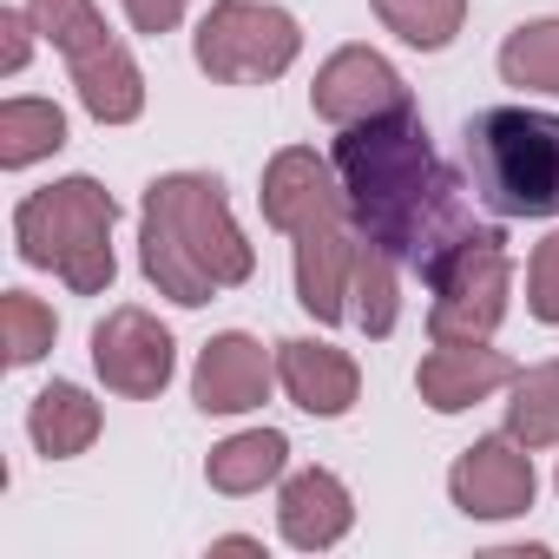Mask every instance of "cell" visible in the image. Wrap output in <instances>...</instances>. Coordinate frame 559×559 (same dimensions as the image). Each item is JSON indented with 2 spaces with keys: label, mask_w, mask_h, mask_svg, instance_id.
Masks as SVG:
<instances>
[{
  "label": "cell",
  "mask_w": 559,
  "mask_h": 559,
  "mask_svg": "<svg viewBox=\"0 0 559 559\" xmlns=\"http://www.w3.org/2000/svg\"><path fill=\"white\" fill-rule=\"evenodd\" d=\"M126 14H132V27H139V34H152V40H158V34H171V27L185 21V0H126Z\"/></svg>",
  "instance_id": "cell-26"
},
{
  "label": "cell",
  "mask_w": 559,
  "mask_h": 559,
  "mask_svg": "<svg viewBox=\"0 0 559 559\" xmlns=\"http://www.w3.org/2000/svg\"><path fill=\"white\" fill-rule=\"evenodd\" d=\"M507 435L520 448H552L559 441V362L513 376V402H507Z\"/></svg>",
  "instance_id": "cell-21"
},
{
  "label": "cell",
  "mask_w": 559,
  "mask_h": 559,
  "mask_svg": "<svg viewBox=\"0 0 559 559\" xmlns=\"http://www.w3.org/2000/svg\"><path fill=\"white\" fill-rule=\"evenodd\" d=\"M171 362H178L171 356V330L152 310H139V304L106 310V323L93 330V369H99V382L112 395H132V402L158 395L171 382Z\"/></svg>",
  "instance_id": "cell-8"
},
{
  "label": "cell",
  "mask_w": 559,
  "mask_h": 559,
  "mask_svg": "<svg viewBox=\"0 0 559 559\" xmlns=\"http://www.w3.org/2000/svg\"><path fill=\"white\" fill-rule=\"evenodd\" d=\"M276 376H284V389H290V402H297L304 415H323V421L349 415L356 395H362L356 362H349L343 349H330V343H310V336L276 343Z\"/></svg>",
  "instance_id": "cell-15"
},
{
  "label": "cell",
  "mask_w": 559,
  "mask_h": 559,
  "mask_svg": "<svg viewBox=\"0 0 559 559\" xmlns=\"http://www.w3.org/2000/svg\"><path fill=\"white\" fill-rule=\"evenodd\" d=\"M297 53H304L297 14L263 8V0H211V14L198 21V67L217 86H263L290 73Z\"/></svg>",
  "instance_id": "cell-7"
},
{
  "label": "cell",
  "mask_w": 559,
  "mask_h": 559,
  "mask_svg": "<svg viewBox=\"0 0 559 559\" xmlns=\"http://www.w3.org/2000/svg\"><path fill=\"white\" fill-rule=\"evenodd\" d=\"M513 376L520 369L487 343H435L421 356V369H415V389H421V402L435 415H461V408L487 402L493 389H513Z\"/></svg>",
  "instance_id": "cell-12"
},
{
  "label": "cell",
  "mask_w": 559,
  "mask_h": 559,
  "mask_svg": "<svg viewBox=\"0 0 559 559\" xmlns=\"http://www.w3.org/2000/svg\"><path fill=\"white\" fill-rule=\"evenodd\" d=\"M191 395L204 415H243L270 395V356L257 336L243 330H224L198 349V376H191Z\"/></svg>",
  "instance_id": "cell-13"
},
{
  "label": "cell",
  "mask_w": 559,
  "mask_h": 559,
  "mask_svg": "<svg viewBox=\"0 0 559 559\" xmlns=\"http://www.w3.org/2000/svg\"><path fill=\"white\" fill-rule=\"evenodd\" d=\"M284 461H290V441L276 435V428H243V435H230V441L211 448L204 480L217 493H257V487H270L276 474H284Z\"/></svg>",
  "instance_id": "cell-18"
},
{
  "label": "cell",
  "mask_w": 559,
  "mask_h": 559,
  "mask_svg": "<svg viewBox=\"0 0 559 559\" xmlns=\"http://www.w3.org/2000/svg\"><path fill=\"white\" fill-rule=\"evenodd\" d=\"M27 435H34V448L47 461H73V454H86L99 441V402L86 389H73V382H53V389L34 395Z\"/></svg>",
  "instance_id": "cell-17"
},
{
  "label": "cell",
  "mask_w": 559,
  "mask_h": 559,
  "mask_svg": "<svg viewBox=\"0 0 559 559\" xmlns=\"http://www.w3.org/2000/svg\"><path fill=\"white\" fill-rule=\"evenodd\" d=\"M60 145H67V112L53 99H8L0 106V165L8 171L53 158Z\"/></svg>",
  "instance_id": "cell-19"
},
{
  "label": "cell",
  "mask_w": 559,
  "mask_h": 559,
  "mask_svg": "<svg viewBox=\"0 0 559 559\" xmlns=\"http://www.w3.org/2000/svg\"><path fill=\"white\" fill-rule=\"evenodd\" d=\"M139 263L158 284V297L198 310L230 284H250V243L230 217V198L217 178L204 171H171L145 185V211H139Z\"/></svg>",
  "instance_id": "cell-2"
},
{
  "label": "cell",
  "mask_w": 559,
  "mask_h": 559,
  "mask_svg": "<svg viewBox=\"0 0 559 559\" xmlns=\"http://www.w3.org/2000/svg\"><path fill=\"white\" fill-rule=\"evenodd\" d=\"M507 284H513V263H507V237L493 224L461 230V243L428 270V330L435 343H487L507 317Z\"/></svg>",
  "instance_id": "cell-6"
},
{
  "label": "cell",
  "mask_w": 559,
  "mask_h": 559,
  "mask_svg": "<svg viewBox=\"0 0 559 559\" xmlns=\"http://www.w3.org/2000/svg\"><path fill=\"white\" fill-rule=\"evenodd\" d=\"M533 448H520L513 435H487L474 448H461V461L448 467V493L467 520H513L533 507Z\"/></svg>",
  "instance_id": "cell-9"
},
{
  "label": "cell",
  "mask_w": 559,
  "mask_h": 559,
  "mask_svg": "<svg viewBox=\"0 0 559 559\" xmlns=\"http://www.w3.org/2000/svg\"><path fill=\"white\" fill-rule=\"evenodd\" d=\"M310 99H317V112H323L330 126H362V119L408 112V80H402L376 47H343V53L323 60Z\"/></svg>",
  "instance_id": "cell-11"
},
{
  "label": "cell",
  "mask_w": 559,
  "mask_h": 559,
  "mask_svg": "<svg viewBox=\"0 0 559 559\" xmlns=\"http://www.w3.org/2000/svg\"><path fill=\"white\" fill-rule=\"evenodd\" d=\"M276 520H284L290 546L323 552V546H336L356 526V500H349V487L330 467H304V474L284 480V493H276Z\"/></svg>",
  "instance_id": "cell-16"
},
{
  "label": "cell",
  "mask_w": 559,
  "mask_h": 559,
  "mask_svg": "<svg viewBox=\"0 0 559 559\" xmlns=\"http://www.w3.org/2000/svg\"><path fill=\"white\" fill-rule=\"evenodd\" d=\"M112 224H119V198L93 178H60L34 198H21L14 211V243L34 270H60L67 290L99 297L112 284Z\"/></svg>",
  "instance_id": "cell-4"
},
{
  "label": "cell",
  "mask_w": 559,
  "mask_h": 559,
  "mask_svg": "<svg viewBox=\"0 0 559 559\" xmlns=\"http://www.w3.org/2000/svg\"><path fill=\"white\" fill-rule=\"evenodd\" d=\"M257 204H263V224L284 230V237H297L310 224H330V217H349V198H343L336 165H323L310 145H284V152L263 165Z\"/></svg>",
  "instance_id": "cell-10"
},
{
  "label": "cell",
  "mask_w": 559,
  "mask_h": 559,
  "mask_svg": "<svg viewBox=\"0 0 559 559\" xmlns=\"http://www.w3.org/2000/svg\"><path fill=\"white\" fill-rule=\"evenodd\" d=\"M474 198L493 217H559V119L533 106H493L467 126Z\"/></svg>",
  "instance_id": "cell-3"
},
{
  "label": "cell",
  "mask_w": 559,
  "mask_h": 559,
  "mask_svg": "<svg viewBox=\"0 0 559 559\" xmlns=\"http://www.w3.org/2000/svg\"><path fill=\"white\" fill-rule=\"evenodd\" d=\"M34 27L67 53L73 67V86H80V106L99 119V126H132L145 112V73L132 67V53L112 40V27L99 21L93 0H27Z\"/></svg>",
  "instance_id": "cell-5"
},
{
  "label": "cell",
  "mask_w": 559,
  "mask_h": 559,
  "mask_svg": "<svg viewBox=\"0 0 559 559\" xmlns=\"http://www.w3.org/2000/svg\"><path fill=\"white\" fill-rule=\"evenodd\" d=\"M500 73H507V86H526V93H552L559 99V21L513 27L507 47H500Z\"/></svg>",
  "instance_id": "cell-22"
},
{
  "label": "cell",
  "mask_w": 559,
  "mask_h": 559,
  "mask_svg": "<svg viewBox=\"0 0 559 559\" xmlns=\"http://www.w3.org/2000/svg\"><path fill=\"white\" fill-rule=\"evenodd\" d=\"M526 310H533L539 323H559V230L539 237V250H533V263H526Z\"/></svg>",
  "instance_id": "cell-25"
},
{
  "label": "cell",
  "mask_w": 559,
  "mask_h": 559,
  "mask_svg": "<svg viewBox=\"0 0 559 559\" xmlns=\"http://www.w3.org/2000/svg\"><path fill=\"white\" fill-rule=\"evenodd\" d=\"M330 165L343 178L356 237L382 243L395 263H408L421 276L461 243V230H474V217L461 211V185L435 158L428 126L415 119V106L389 112V119L343 126Z\"/></svg>",
  "instance_id": "cell-1"
},
{
  "label": "cell",
  "mask_w": 559,
  "mask_h": 559,
  "mask_svg": "<svg viewBox=\"0 0 559 559\" xmlns=\"http://www.w3.org/2000/svg\"><path fill=\"white\" fill-rule=\"evenodd\" d=\"M53 336H60V317H53L40 297H27V290H8V297H0V343H8V362H14V369L40 362V356L53 349Z\"/></svg>",
  "instance_id": "cell-24"
},
{
  "label": "cell",
  "mask_w": 559,
  "mask_h": 559,
  "mask_svg": "<svg viewBox=\"0 0 559 559\" xmlns=\"http://www.w3.org/2000/svg\"><path fill=\"white\" fill-rule=\"evenodd\" d=\"M349 270H356V224L349 217L297 230V304L317 323L349 317Z\"/></svg>",
  "instance_id": "cell-14"
},
{
  "label": "cell",
  "mask_w": 559,
  "mask_h": 559,
  "mask_svg": "<svg viewBox=\"0 0 559 559\" xmlns=\"http://www.w3.org/2000/svg\"><path fill=\"white\" fill-rule=\"evenodd\" d=\"M349 317L369 330V336H389L395 317H402V297H395V257L369 237H356V270H349Z\"/></svg>",
  "instance_id": "cell-20"
},
{
  "label": "cell",
  "mask_w": 559,
  "mask_h": 559,
  "mask_svg": "<svg viewBox=\"0 0 559 559\" xmlns=\"http://www.w3.org/2000/svg\"><path fill=\"white\" fill-rule=\"evenodd\" d=\"M376 14L395 40H408L421 53H441L467 21V0H376Z\"/></svg>",
  "instance_id": "cell-23"
},
{
  "label": "cell",
  "mask_w": 559,
  "mask_h": 559,
  "mask_svg": "<svg viewBox=\"0 0 559 559\" xmlns=\"http://www.w3.org/2000/svg\"><path fill=\"white\" fill-rule=\"evenodd\" d=\"M0 34H8V40H0V67L21 73V67H27V34H40L34 14H0Z\"/></svg>",
  "instance_id": "cell-27"
}]
</instances>
